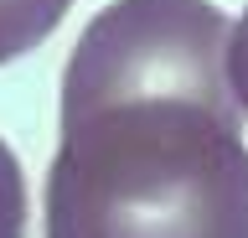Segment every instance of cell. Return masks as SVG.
Masks as SVG:
<instances>
[{
  "mask_svg": "<svg viewBox=\"0 0 248 238\" xmlns=\"http://www.w3.org/2000/svg\"><path fill=\"white\" fill-rule=\"evenodd\" d=\"M0 238H26V176L5 140H0Z\"/></svg>",
  "mask_w": 248,
  "mask_h": 238,
  "instance_id": "3",
  "label": "cell"
},
{
  "mask_svg": "<svg viewBox=\"0 0 248 238\" xmlns=\"http://www.w3.org/2000/svg\"><path fill=\"white\" fill-rule=\"evenodd\" d=\"M228 16L114 0L62 73L46 238H248V145L228 94Z\"/></svg>",
  "mask_w": 248,
  "mask_h": 238,
  "instance_id": "1",
  "label": "cell"
},
{
  "mask_svg": "<svg viewBox=\"0 0 248 238\" xmlns=\"http://www.w3.org/2000/svg\"><path fill=\"white\" fill-rule=\"evenodd\" d=\"M67 11L73 0H0V67L16 63L21 52L42 47Z\"/></svg>",
  "mask_w": 248,
  "mask_h": 238,
  "instance_id": "2",
  "label": "cell"
},
{
  "mask_svg": "<svg viewBox=\"0 0 248 238\" xmlns=\"http://www.w3.org/2000/svg\"><path fill=\"white\" fill-rule=\"evenodd\" d=\"M222 63H228L232 104H238V114H248V11L238 21H228V52H222Z\"/></svg>",
  "mask_w": 248,
  "mask_h": 238,
  "instance_id": "4",
  "label": "cell"
}]
</instances>
